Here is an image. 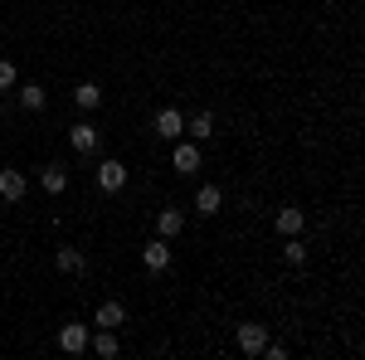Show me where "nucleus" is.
Returning a JSON list of instances; mask_svg holds the SVG:
<instances>
[{"instance_id": "f257e3e1", "label": "nucleus", "mask_w": 365, "mask_h": 360, "mask_svg": "<svg viewBox=\"0 0 365 360\" xmlns=\"http://www.w3.org/2000/svg\"><path fill=\"white\" fill-rule=\"evenodd\" d=\"M88 326H78V322H63V326H58V351H63V356H83L88 351Z\"/></svg>"}, {"instance_id": "f03ea898", "label": "nucleus", "mask_w": 365, "mask_h": 360, "mask_svg": "<svg viewBox=\"0 0 365 360\" xmlns=\"http://www.w3.org/2000/svg\"><path fill=\"white\" fill-rule=\"evenodd\" d=\"M122 185H127V166H122L117 156H108V161L98 166V190H103V195H117Z\"/></svg>"}, {"instance_id": "7ed1b4c3", "label": "nucleus", "mask_w": 365, "mask_h": 360, "mask_svg": "<svg viewBox=\"0 0 365 360\" xmlns=\"http://www.w3.org/2000/svg\"><path fill=\"white\" fill-rule=\"evenodd\" d=\"M170 170H180V175H195L200 170V146L195 141H175V146H170Z\"/></svg>"}, {"instance_id": "20e7f679", "label": "nucleus", "mask_w": 365, "mask_h": 360, "mask_svg": "<svg viewBox=\"0 0 365 360\" xmlns=\"http://www.w3.org/2000/svg\"><path fill=\"white\" fill-rule=\"evenodd\" d=\"M25 190H29V180H25V170H0V200H5V205H20V200H25Z\"/></svg>"}, {"instance_id": "39448f33", "label": "nucleus", "mask_w": 365, "mask_h": 360, "mask_svg": "<svg viewBox=\"0 0 365 360\" xmlns=\"http://www.w3.org/2000/svg\"><path fill=\"white\" fill-rule=\"evenodd\" d=\"M268 346V326H258V322H239V351L244 356H258Z\"/></svg>"}, {"instance_id": "423d86ee", "label": "nucleus", "mask_w": 365, "mask_h": 360, "mask_svg": "<svg viewBox=\"0 0 365 360\" xmlns=\"http://www.w3.org/2000/svg\"><path fill=\"white\" fill-rule=\"evenodd\" d=\"M156 137L161 141H180L185 137V117H180L175 108H161L156 112Z\"/></svg>"}, {"instance_id": "0eeeda50", "label": "nucleus", "mask_w": 365, "mask_h": 360, "mask_svg": "<svg viewBox=\"0 0 365 360\" xmlns=\"http://www.w3.org/2000/svg\"><path fill=\"white\" fill-rule=\"evenodd\" d=\"M141 263H146L151 273H166V268H170V244H166V239H151V244H141Z\"/></svg>"}, {"instance_id": "6e6552de", "label": "nucleus", "mask_w": 365, "mask_h": 360, "mask_svg": "<svg viewBox=\"0 0 365 360\" xmlns=\"http://www.w3.org/2000/svg\"><path fill=\"white\" fill-rule=\"evenodd\" d=\"M68 146H73L78 156L98 151V127H93V122H73V127H68Z\"/></svg>"}, {"instance_id": "1a4fd4ad", "label": "nucleus", "mask_w": 365, "mask_h": 360, "mask_svg": "<svg viewBox=\"0 0 365 360\" xmlns=\"http://www.w3.org/2000/svg\"><path fill=\"white\" fill-rule=\"evenodd\" d=\"M127 322V307L122 302H98V312H93V326H103V331H117Z\"/></svg>"}, {"instance_id": "9d476101", "label": "nucleus", "mask_w": 365, "mask_h": 360, "mask_svg": "<svg viewBox=\"0 0 365 360\" xmlns=\"http://www.w3.org/2000/svg\"><path fill=\"white\" fill-rule=\"evenodd\" d=\"M225 210V190L220 185H200L195 190V215H220Z\"/></svg>"}, {"instance_id": "9b49d317", "label": "nucleus", "mask_w": 365, "mask_h": 360, "mask_svg": "<svg viewBox=\"0 0 365 360\" xmlns=\"http://www.w3.org/2000/svg\"><path fill=\"white\" fill-rule=\"evenodd\" d=\"M73 103H78L83 112H98V108H103V88H98V83H78V88H73Z\"/></svg>"}, {"instance_id": "f8f14e48", "label": "nucleus", "mask_w": 365, "mask_h": 360, "mask_svg": "<svg viewBox=\"0 0 365 360\" xmlns=\"http://www.w3.org/2000/svg\"><path fill=\"white\" fill-rule=\"evenodd\" d=\"M39 185H44L49 195H63V190H68V170H63V166H44V170H39Z\"/></svg>"}, {"instance_id": "ddd939ff", "label": "nucleus", "mask_w": 365, "mask_h": 360, "mask_svg": "<svg viewBox=\"0 0 365 360\" xmlns=\"http://www.w3.org/2000/svg\"><path fill=\"white\" fill-rule=\"evenodd\" d=\"M54 268H58V273H68V277H73V273H83V253L63 244V249L54 253Z\"/></svg>"}, {"instance_id": "4468645a", "label": "nucleus", "mask_w": 365, "mask_h": 360, "mask_svg": "<svg viewBox=\"0 0 365 360\" xmlns=\"http://www.w3.org/2000/svg\"><path fill=\"white\" fill-rule=\"evenodd\" d=\"M302 224H307V215H302L297 205H287V210H278V234H302Z\"/></svg>"}, {"instance_id": "2eb2a0df", "label": "nucleus", "mask_w": 365, "mask_h": 360, "mask_svg": "<svg viewBox=\"0 0 365 360\" xmlns=\"http://www.w3.org/2000/svg\"><path fill=\"white\" fill-rule=\"evenodd\" d=\"M156 229H161V239H175V234L185 229V215H180V210H161V215H156Z\"/></svg>"}, {"instance_id": "dca6fc26", "label": "nucleus", "mask_w": 365, "mask_h": 360, "mask_svg": "<svg viewBox=\"0 0 365 360\" xmlns=\"http://www.w3.org/2000/svg\"><path fill=\"white\" fill-rule=\"evenodd\" d=\"M185 132L195 141H205V137H215V112H195L190 122H185Z\"/></svg>"}, {"instance_id": "f3484780", "label": "nucleus", "mask_w": 365, "mask_h": 360, "mask_svg": "<svg viewBox=\"0 0 365 360\" xmlns=\"http://www.w3.org/2000/svg\"><path fill=\"white\" fill-rule=\"evenodd\" d=\"M88 346H93V351H98L103 360H113L117 351H122V346H117V336H113V331H103V326H98V336H88Z\"/></svg>"}, {"instance_id": "a211bd4d", "label": "nucleus", "mask_w": 365, "mask_h": 360, "mask_svg": "<svg viewBox=\"0 0 365 360\" xmlns=\"http://www.w3.org/2000/svg\"><path fill=\"white\" fill-rule=\"evenodd\" d=\"M20 103H25L29 112H44V103H49V93H44L39 83H25V88H20Z\"/></svg>"}, {"instance_id": "6ab92c4d", "label": "nucleus", "mask_w": 365, "mask_h": 360, "mask_svg": "<svg viewBox=\"0 0 365 360\" xmlns=\"http://www.w3.org/2000/svg\"><path fill=\"white\" fill-rule=\"evenodd\" d=\"M282 258H287L292 268H302V263H307V249H302V234H287V244H282Z\"/></svg>"}, {"instance_id": "aec40b11", "label": "nucleus", "mask_w": 365, "mask_h": 360, "mask_svg": "<svg viewBox=\"0 0 365 360\" xmlns=\"http://www.w3.org/2000/svg\"><path fill=\"white\" fill-rule=\"evenodd\" d=\"M15 83H20L15 63H10V58H0V93H5V88H15Z\"/></svg>"}, {"instance_id": "412c9836", "label": "nucleus", "mask_w": 365, "mask_h": 360, "mask_svg": "<svg viewBox=\"0 0 365 360\" xmlns=\"http://www.w3.org/2000/svg\"><path fill=\"white\" fill-rule=\"evenodd\" d=\"M258 356H268V360H287V346H273V341H268V346H263Z\"/></svg>"}]
</instances>
